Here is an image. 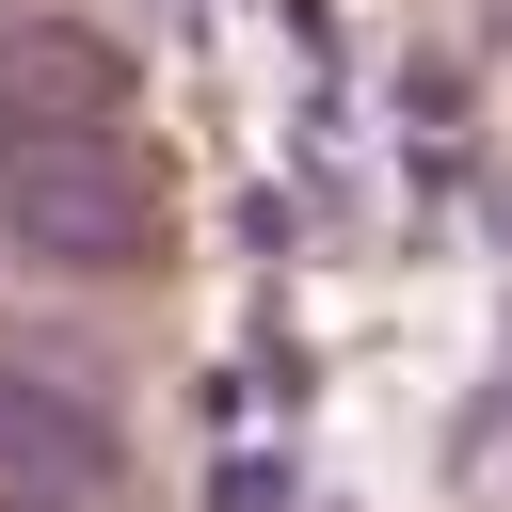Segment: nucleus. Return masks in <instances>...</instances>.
<instances>
[{"label":"nucleus","instance_id":"obj_1","mask_svg":"<svg viewBox=\"0 0 512 512\" xmlns=\"http://www.w3.org/2000/svg\"><path fill=\"white\" fill-rule=\"evenodd\" d=\"M0 240L32 272H144L160 256V192L112 128H48V144H0Z\"/></svg>","mask_w":512,"mask_h":512},{"label":"nucleus","instance_id":"obj_2","mask_svg":"<svg viewBox=\"0 0 512 512\" xmlns=\"http://www.w3.org/2000/svg\"><path fill=\"white\" fill-rule=\"evenodd\" d=\"M0 496H48V512H112L128 496V432L64 368H32L16 336H0Z\"/></svg>","mask_w":512,"mask_h":512},{"label":"nucleus","instance_id":"obj_3","mask_svg":"<svg viewBox=\"0 0 512 512\" xmlns=\"http://www.w3.org/2000/svg\"><path fill=\"white\" fill-rule=\"evenodd\" d=\"M112 112H128V64H112L80 16H16V32H0V144L112 128Z\"/></svg>","mask_w":512,"mask_h":512},{"label":"nucleus","instance_id":"obj_4","mask_svg":"<svg viewBox=\"0 0 512 512\" xmlns=\"http://www.w3.org/2000/svg\"><path fill=\"white\" fill-rule=\"evenodd\" d=\"M0 512H48V496H0Z\"/></svg>","mask_w":512,"mask_h":512}]
</instances>
